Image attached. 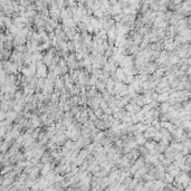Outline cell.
<instances>
[{
    "mask_svg": "<svg viewBox=\"0 0 191 191\" xmlns=\"http://www.w3.org/2000/svg\"><path fill=\"white\" fill-rule=\"evenodd\" d=\"M51 168H53V166H51V164H49V163H45L44 168L40 170V173H41L43 176H47V174H48V173L51 171Z\"/></svg>",
    "mask_w": 191,
    "mask_h": 191,
    "instance_id": "cell-1",
    "label": "cell"
},
{
    "mask_svg": "<svg viewBox=\"0 0 191 191\" xmlns=\"http://www.w3.org/2000/svg\"><path fill=\"white\" fill-rule=\"evenodd\" d=\"M67 47H68V50H69V51H73V50H74V45H73L72 43H68V44H67Z\"/></svg>",
    "mask_w": 191,
    "mask_h": 191,
    "instance_id": "cell-2",
    "label": "cell"
}]
</instances>
